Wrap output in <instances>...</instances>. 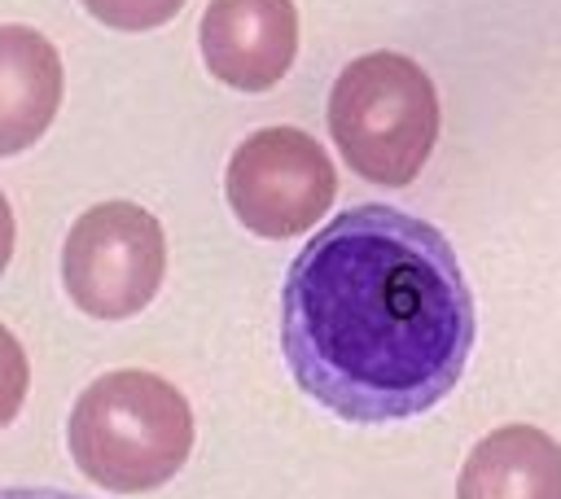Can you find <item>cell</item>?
I'll return each instance as SVG.
<instances>
[{"label":"cell","instance_id":"obj_1","mask_svg":"<svg viewBox=\"0 0 561 499\" xmlns=\"http://www.w3.org/2000/svg\"><path fill=\"white\" fill-rule=\"evenodd\" d=\"M473 293L451 241L394 206H351L289 263L280 346L302 394L351 425L438 407L473 355Z\"/></svg>","mask_w":561,"mask_h":499},{"label":"cell","instance_id":"obj_2","mask_svg":"<svg viewBox=\"0 0 561 499\" xmlns=\"http://www.w3.org/2000/svg\"><path fill=\"white\" fill-rule=\"evenodd\" d=\"M79 473L114 495H145L167 486L193 451L188 398L140 368L96 376L66 425Z\"/></svg>","mask_w":561,"mask_h":499},{"label":"cell","instance_id":"obj_3","mask_svg":"<svg viewBox=\"0 0 561 499\" xmlns=\"http://www.w3.org/2000/svg\"><path fill=\"white\" fill-rule=\"evenodd\" d=\"M329 131L355 175L403 188L421 175L438 144L434 79L403 53L355 57L333 79Z\"/></svg>","mask_w":561,"mask_h":499},{"label":"cell","instance_id":"obj_4","mask_svg":"<svg viewBox=\"0 0 561 499\" xmlns=\"http://www.w3.org/2000/svg\"><path fill=\"white\" fill-rule=\"evenodd\" d=\"M167 271L162 223L136 201H101L83 210L61 250L70 302L92 320H127L145 311Z\"/></svg>","mask_w":561,"mask_h":499},{"label":"cell","instance_id":"obj_5","mask_svg":"<svg viewBox=\"0 0 561 499\" xmlns=\"http://www.w3.org/2000/svg\"><path fill=\"white\" fill-rule=\"evenodd\" d=\"M333 193L337 171L324 144L298 127H263L245 136L224 171V197L232 214L267 241L316 228V219L333 206Z\"/></svg>","mask_w":561,"mask_h":499},{"label":"cell","instance_id":"obj_6","mask_svg":"<svg viewBox=\"0 0 561 499\" xmlns=\"http://www.w3.org/2000/svg\"><path fill=\"white\" fill-rule=\"evenodd\" d=\"M206 70L237 92L276 88L298 53L294 0H210L197 26Z\"/></svg>","mask_w":561,"mask_h":499},{"label":"cell","instance_id":"obj_7","mask_svg":"<svg viewBox=\"0 0 561 499\" xmlns=\"http://www.w3.org/2000/svg\"><path fill=\"white\" fill-rule=\"evenodd\" d=\"M61 83V57L35 26H0V158L26 153L53 127Z\"/></svg>","mask_w":561,"mask_h":499},{"label":"cell","instance_id":"obj_8","mask_svg":"<svg viewBox=\"0 0 561 499\" xmlns=\"http://www.w3.org/2000/svg\"><path fill=\"white\" fill-rule=\"evenodd\" d=\"M456 499H561V446L539 425H500L465 460Z\"/></svg>","mask_w":561,"mask_h":499},{"label":"cell","instance_id":"obj_9","mask_svg":"<svg viewBox=\"0 0 561 499\" xmlns=\"http://www.w3.org/2000/svg\"><path fill=\"white\" fill-rule=\"evenodd\" d=\"M79 4L114 31H153L184 9V0H79Z\"/></svg>","mask_w":561,"mask_h":499},{"label":"cell","instance_id":"obj_10","mask_svg":"<svg viewBox=\"0 0 561 499\" xmlns=\"http://www.w3.org/2000/svg\"><path fill=\"white\" fill-rule=\"evenodd\" d=\"M26 385H31V368H26V350L18 346V337L0 324V429L13 425V416L26 403Z\"/></svg>","mask_w":561,"mask_h":499},{"label":"cell","instance_id":"obj_11","mask_svg":"<svg viewBox=\"0 0 561 499\" xmlns=\"http://www.w3.org/2000/svg\"><path fill=\"white\" fill-rule=\"evenodd\" d=\"M9 258H13V210H9V201L0 193V276H4Z\"/></svg>","mask_w":561,"mask_h":499},{"label":"cell","instance_id":"obj_12","mask_svg":"<svg viewBox=\"0 0 561 499\" xmlns=\"http://www.w3.org/2000/svg\"><path fill=\"white\" fill-rule=\"evenodd\" d=\"M0 499H79V495H66V490H35V486H9V490H0Z\"/></svg>","mask_w":561,"mask_h":499}]
</instances>
